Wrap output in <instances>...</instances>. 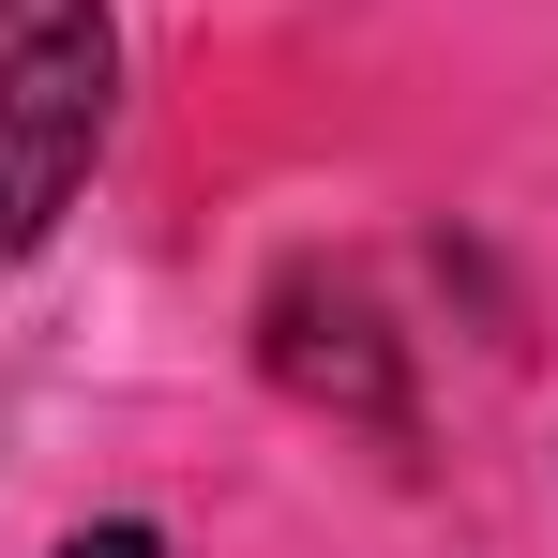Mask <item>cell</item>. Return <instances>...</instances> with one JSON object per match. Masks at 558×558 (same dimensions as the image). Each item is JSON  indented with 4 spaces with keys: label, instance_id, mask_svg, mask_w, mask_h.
I'll return each instance as SVG.
<instances>
[{
    "label": "cell",
    "instance_id": "6da1fadb",
    "mask_svg": "<svg viewBox=\"0 0 558 558\" xmlns=\"http://www.w3.org/2000/svg\"><path fill=\"white\" fill-rule=\"evenodd\" d=\"M121 106V31L106 0H0V272L61 242V211Z\"/></svg>",
    "mask_w": 558,
    "mask_h": 558
},
{
    "label": "cell",
    "instance_id": "7a4b0ae2",
    "mask_svg": "<svg viewBox=\"0 0 558 558\" xmlns=\"http://www.w3.org/2000/svg\"><path fill=\"white\" fill-rule=\"evenodd\" d=\"M61 558H151V529H106V544H61Z\"/></svg>",
    "mask_w": 558,
    "mask_h": 558
}]
</instances>
